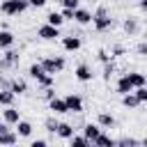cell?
I'll return each mask as SVG.
<instances>
[{"label": "cell", "mask_w": 147, "mask_h": 147, "mask_svg": "<svg viewBox=\"0 0 147 147\" xmlns=\"http://www.w3.org/2000/svg\"><path fill=\"white\" fill-rule=\"evenodd\" d=\"M92 23H94V28L99 32H106V30L113 28V18H110V14H108L106 7H96V11L92 14Z\"/></svg>", "instance_id": "cell-1"}, {"label": "cell", "mask_w": 147, "mask_h": 147, "mask_svg": "<svg viewBox=\"0 0 147 147\" xmlns=\"http://www.w3.org/2000/svg\"><path fill=\"white\" fill-rule=\"evenodd\" d=\"M28 9V0H2L0 2V11L7 16H18Z\"/></svg>", "instance_id": "cell-2"}, {"label": "cell", "mask_w": 147, "mask_h": 147, "mask_svg": "<svg viewBox=\"0 0 147 147\" xmlns=\"http://www.w3.org/2000/svg\"><path fill=\"white\" fill-rule=\"evenodd\" d=\"M39 64L44 67V71H46V74L55 76V74H60V71L64 69V57H60V55H55V57H44Z\"/></svg>", "instance_id": "cell-3"}, {"label": "cell", "mask_w": 147, "mask_h": 147, "mask_svg": "<svg viewBox=\"0 0 147 147\" xmlns=\"http://www.w3.org/2000/svg\"><path fill=\"white\" fill-rule=\"evenodd\" d=\"M37 34H39L41 39H46V41H53V39L60 37V28H55V25H51V23H44V25L37 30Z\"/></svg>", "instance_id": "cell-4"}, {"label": "cell", "mask_w": 147, "mask_h": 147, "mask_svg": "<svg viewBox=\"0 0 147 147\" xmlns=\"http://www.w3.org/2000/svg\"><path fill=\"white\" fill-rule=\"evenodd\" d=\"M64 103H67V110L69 113H83V99L78 94H67L64 96Z\"/></svg>", "instance_id": "cell-5"}, {"label": "cell", "mask_w": 147, "mask_h": 147, "mask_svg": "<svg viewBox=\"0 0 147 147\" xmlns=\"http://www.w3.org/2000/svg\"><path fill=\"white\" fill-rule=\"evenodd\" d=\"M71 21H76V23H80V25H87V23H92V11L76 7V9H74V18H71Z\"/></svg>", "instance_id": "cell-6"}, {"label": "cell", "mask_w": 147, "mask_h": 147, "mask_svg": "<svg viewBox=\"0 0 147 147\" xmlns=\"http://www.w3.org/2000/svg\"><path fill=\"white\" fill-rule=\"evenodd\" d=\"M62 48H64V51H69V53H76V51L80 48V37H74V34L62 37Z\"/></svg>", "instance_id": "cell-7"}, {"label": "cell", "mask_w": 147, "mask_h": 147, "mask_svg": "<svg viewBox=\"0 0 147 147\" xmlns=\"http://www.w3.org/2000/svg\"><path fill=\"white\" fill-rule=\"evenodd\" d=\"M74 74H76V78H78L80 83H90V80L94 78V74H92V69H90L87 64H78Z\"/></svg>", "instance_id": "cell-8"}, {"label": "cell", "mask_w": 147, "mask_h": 147, "mask_svg": "<svg viewBox=\"0 0 147 147\" xmlns=\"http://www.w3.org/2000/svg\"><path fill=\"white\" fill-rule=\"evenodd\" d=\"M2 117H5V122H7L9 126H14V124L21 119V113H18L14 106H5V110H2Z\"/></svg>", "instance_id": "cell-9"}, {"label": "cell", "mask_w": 147, "mask_h": 147, "mask_svg": "<svg viewBox=\"0 0 147 147\" xmlns=\"http://www.w3.org/2000/svg\"><path fill=\"white\" fill-rule=\"evenodd\" d=\"M14 64H18V53H16V51H11V48H7V53H5V57L0 60V69H7V67H14Z\"/></svg>", "instance_id": "cell-10"}, {"label": "cell", "mask_w": 147, "mask_h": 147, "mask_svg": "<svg viewBox=\"0 0 147 147\" xmlns=\"http://www.w3.org/2000/svg\"><path fill=\"white\" fill-rule=\"evenodd\" d=\"M48 108H51L55 115H64V113H69V110H67V103H64V99H57V96L48 99Z\"/></svg>", "instance_id": "cell-11"}, {"label": "cell", "mask_w": 147, "mask_h": 147, "mask_svg": "<svg viewBox=\"0 0 147 147\" xmlns=\"http://www.w3.org/2000/svg\"><path fill=\"white\" fill-rule=\"evenodd\" d=\"M55 133H57V138H62V140H69V138L74 136V126H71V124H67V122H57V126H55Z\"/></svg>", "instance_id": "cell-12"}, {"label": "cell", "mask_w": 147, "mask_h": 147, "mask_svg": "<svg viewBox=\"0 0 147 147\" xmlns=\"http://www.w3.org/2000/svg\"><path fill=\"white\" fill-rule=\"evenodd\" d=\"M96 124H99L101 129H113V126H115V117H113L110 113H99Z\"/></svg>", "instance_id": "cell-13"}, {"label": "cell", "mask_w": 147, "mask_h": 147, "mask_svg": "<svg viewBox=\"0 0 147 147\" xmlns=\"http://www.w3.org/2000/svg\"><path fill=\"white\" fill-rule=\"evenodd\" d=\"M126 76H129V80H131L133 87H142V85H147V78H145V74H140V71H129Z\"/></svg>", "instance_id": "cell-14"}, {"label": "cell", "mask_w": 147, "mask_h": 147, "mask_svg": "<svg viewBox=\"0 0 147 147\" xmlns=\"http://www.w3.org/2000/svg\"><path fill=\"white\" fill-rule=\"evenodd\" d=\"M9 90H11L14 94H25V92H28V83L21 80V78H14V80H9Z\"/></svg>", "instance_id": "cell-15"}, {"label": "cell", "mask_w": 147, "mask_h": 147, "mask_svg": "<svg viewBox=\"0 0 147 147\" xmlns=\"http://www.w3.org/2000/svg\"><path fill=\"white\" fill-rule=\"evenodd\" d=\"M16 129H18V138H30V133H32V124L30 122H25V119H18L16 122Z\"/></svg>", "instance_id": "cell-16"}, {"label": "cell", "mask_w": 147, "mask_h": 147, "mask_svg": "<svg viewBox=\"0 0 147 147\" xmlns=\"http://www.w3.org/2000/svg\"><path fill=\"white\" fill-rule=\"evenodd\" d=\"M101 131H103V129H101L99 124H85V129H83V136H85V138L92 142V140H94V138H96Z\"/></svg>", "instance_id": "cell-17"}, {"label": "cell", "mask_w": 147, "mask_h": 147, "mask_svg": "<svg viewBox=\"0 0 147 147\" xmlns=\"http://www.w3.org/2000/svg\"><path fill=\"white\" fill-rule=\"evenodd\" d=\"M92 145H96V147H115V140H113L110 136H106V133L101 131V133H99V136H96V138L92 140Z\"/></svg>", "instance_id": "cell-18"}, {"label": "cell", "mask_w": 147, "mask_h": 147, "mask_svg": "<svg viewBox=\"0 0 147 147\" xmlns=\"http://www.w3.org/2000/svg\"><path fill=\"white\" fill-rule=\"evenodd\" d=\"M11 46H14V34H11L9 30H0V48L7 51V48H11Z\"/></svg>", "instance_id": "cell-19"}, {"label": "cell", "mask_w": 147, "mask_h": 147, "mask_svg": "<svg viewBox=\"0 0 147 147\" xmlns=\"http://www.w3.org/2000/svg\"><path fill=\"white\" fill-rule=\"evenodd\" d=\"M124 30H126L129 34H138V32H140V23H138V18H133V16L124 18Z\"/></svg>", "instance_id": "cell-20"}, {"label": "cell", "mask_w": 147, "mask_h": 147, "mask_svg": "<svg viewBox=\"0 0 147 147\" xmlns=\"http://www.w3.org/2000/svg\"><path fill=\"white\" fill-rule=\"evenodd\" d=\"M117 92H119V94L133 92V85H131V80H129V76H126V74H124V76H119V80H117Z\"/></svg>", "instance_id": "cell-21"}, {"label": "cell", "mask_w": 147, "mask_h": 147, "mask_svg": "<svg viewBox=\"0 0 147 147\" xmlns=\"http://www.w3.org/2000/svg\"><path fill=\"white\" fill-rule=\"evenodd\" d=\"M122 106H124V108H138V106H142V103L136 99L133 92H126V94H122Z\"/></svg>", "instance_id": "cell-22"}, {"label": "cell", "mask_w": 147, "mask_h": 147, "mask_svg": "<svg viewBox=\"0 0 147 147\" xmlns=\"http://www.w3.org/2000/svg\"><path fill=\"white\" fill-rule=\"evenodd\" d=\"M14 99L16 94L7 87V90H0V106H14Z\"/></svg>", "instance_id": "cell-23"}, {"label": "cell", "mask_w": 147, "mask_h": 147, "mask_svg": "<svg viewBox=\"0 0 147 147\" xmlns=\"http://www.w3.org/2000/svg\"><path fill=\"white\" fill-rule=\"evenodd\" d=\"M16 142H18V136L11 133V129L5 131V133H0V145H16Z\"/></svg>", "instance_id": "cell-24"}, {"label": "cell", "mask_w": 147, "mask_h": 147, "mask_svg": "<svg viewBox=\"0 0 147 147\" xmlns=\"http://www.w3.org/2000/svg\"><path fill=\"white\" fill-rule=\"evenodd\" d=\"M28 74H30V78H34V80H39L46 71H44V67L37 62V64H30V69H28Z\"/></svg>", "instance_id": "cell-25"}, {"label": "cell", "mask_w": 147, "mask_h": 147, "mask_svg": "<svg viewBox=\"0 0 147 147\" xmlns=\"http://www.w3.org/2000/svg\"><path fill=\"white\" fill-rule=\"evenodd\" d=\"M46 23H51V25H55V28H60V25L64 23V18L60 16V11H51V14L46 16Z\"/></svg>", "instance_id": "cell-26"}, {"label": "cell", "mask_w": 147, "mask_h": 147, "mask_svg": "<svg viewBox=\"0 0 147 147\" xmlns=\"http://www.w3.org/2000/svg\"><path fill=\"white\" fill-rule=\"evenodd\" d=\"M69 142H71V147H87V145H92L85 136H71V138H69Z\"/></svg>", "instance_id": "cell-27"}, {"label": "cell", "mask_w": 147, "mask_h": 147, "mask_svg": "<svg viewBox=\"0 0 147 147\" xmlns=\"http://www.w3.org/2000/svg\"><path fill=\"white\" fill-rule=\"evenodd\" d=\"M115 145H119V147H138L140 140H136V138H122V140H115Z\"/></svg>", "instance_id": "cell-28"}, {"label": "cell", "mask_w": 147, "mask_h": 147, "mask_svg": "<svg viewBox=\"0 0 147 147\" xmlns=\"http://www.w3.org/2000/svg\"><path fill=\"white\" fill-rule=\"evenodd\" d=\"M133 94H136V99H138L140 103L147 101V87H145V85H142V87H133Z\"/></svg>", "instance_id": "cell-29"}, {"label": "cell", "mask_w": 147, "mask_h": 147, "mask_svg": "<svg viewBox=\"0 0 147 147\" xmlns=\"http://www.w3.org/2000/svg\"><path fill=\"white\" fill-rule=\"evenodd\" d=\"M37 83H39L41 87H51V85L55 83V76H51V74H44V76H41V78H39Z\"/></svg>", "instance_id": "cell-30"}, {"label": "cell", "mask_w": 147, "mask_h": 147, "mask_svg": "<svg viewBox=\"0 0 147 147\" xmlns=\"http://www.w3.org/2000/svg\"><path fill=\"white\" fill-rule=\"evenodd\" d=\"M113 71H115V64H113L110 60H108V62H103V78H106V80H110Z\"/></svg>", "instance_id": "cell-31"}, {"label": "cell", "mask_w": 147, "mask_h": 147, "mask_svg": "<svg viewBox=\"0 0 147 147\" xmlns=\"http://www.w3.org/2000/svg\"><path fill=\"white\" fill-rule=\"evenodd\" d=\"M60 16H62L64 21H71V18H74V9H69V7H62V11H60Z\"/></svg>", "instance_id": "cell-32"}, {"label": "cell", "mask_w": 147, "mask_h": 147, "mask_svg": "<svg viewBox=\"0 0 147 147\" xmlns=\"http://www.w3.org/2000/svg\"><path fill=\"white\" fill-rule=\"evenodd\" d=\"M55 126H57V119H55V117H48V119H46V129H48L51 133H55Z\"/></svg>", "instance_id": "cell-33"}, {"label": "cell", "mask_w": 147, "mask_h": 147, "mask_svg": "<svg viewBox=\"0 0 147 147\" xmlns=\"http://www.w3.org/2000/svg\"><path fill=\"white\" fill-rule=\"evenodd\" d=\"M80 0H62V7H69V9H76Z\"/></svg>", "instance_id": "cell-34"}, {"label": "cell", "mask_w": 147, "mask_h": 147, "mask_svg": "<svg viewBox=\"0 0 147 147\" xmlns=\"http://www.w3.org/2000/svg\"><path fill=\"white\" fill-rule=\"evenodd\" d=\"M44 96H46V101L55 96V90H53V85H51V87H44Z\"/></svg>", "instance_id": "cell-35"}, {"label": "cell", "mask_w": 147, "mask_h": 147, "mask_svg": "<svg viewBox=\"0 0 147 147\" xmlns=\"http://www.w3.org/2000/svg\"><path fill=\"white\" fill-rule=\"evenodd\" d=\"M48 0H28V7H44Z\"/></svg>", "instance_id": "cell-36"}, {"label": "cell", "mask_w": 147, "mask_h": 147, "mask_svg": "<svg viewBox=\"0 0 147 147\" xmlns=\"http://www.w3.org/2000/svg\"><path fill=\"white\" fill-rule=\"evenodd\" d=\"M96 55H99V62H108V53L106 51H99Z\"/></svg>", "instance_id": "cell-37"}, {"label": "cell", "mask_w": 147, "mask_h": 147, "mask_svg": "<svg viewBox=\"0 0 147 147\" xmlns=\"http://www.w3.org/2000/svg\"><path fill=\"white\" fill-rule=\"evenodd\" d=\"M138 53H140V55H145V53H147V44H145V41L138 46Z\"/></svg>", "instance_id": "cell-38"}, {"label": "cell", "mask_w": 147, "mask_h": 147, "mask_svg": "<svg viewBox=\"0 0 147 147\" xmlns=\"http://www.w3.org/2000/svg\"><path fill=\"white\" fill-rule=\"evenodd\" d=\"M46 140H32V147H44Z\"/></svg>", "instance_id": "cell-39"}, {"label": "cell", "mask_w": 147, "mask_h": 147, "mask_svg": "<svg viewBox=\"0 0 147 147\" xmlns=\"http://www.w3.org/2000/svg\"><path fill=\"white\" fill-rule=\"evenodd\" d=\"M9 87V80H5V78H0V90H7Z\"/></svg>", "instance_id": "cell-40"}, {"label": "cell", "mask_w": 147, "mask_h": 147, "mask_svg": "<svg viewBox=\"0 0 147 147\" xmlns=\"http://www.w3.org/2000/svg\"><path fill=\"white\" fill-rule=\"evenodd\" d=\"M5 131H9V124H7V122H2V124H0V133H5Z\"/></svg>", "instance_id": "cell-41"}]
</instances>
